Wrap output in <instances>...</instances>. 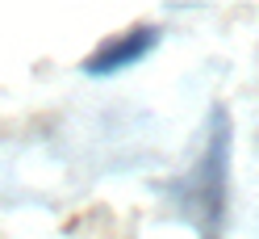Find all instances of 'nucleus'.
<instances>
[{"mask_svg": "<svg viewBox=\"0 0 259 239\" xmlns=\"http://www.w3.org/2000/svg\"><path fill=\"white\" fill-rule=\"evenodd\" d=\"M230 155H234V126L222 105L205 122V147L197 151L192 168L180 181L167 185V197L176 214L201 231V239H218L226 227V206H230Z\"/></svg>", "mask_w": 259, "mask_h": 239, "instance_id": "f257e3e1", "label": "nucleus"}, {"mask_svg": "<svg viewBox=\"0 0 259 239\" xmlns=\"http://www.w3.org/2000/svg\"><path fill=\"white\" fill-rule=\"evenodd\" d=\"M159 42H163V29H159V25H130L125 34L101 42V46L84 59V76H92V80L121 76V72H130V67H138L147 55H155Z\"/></svg>", "mask_w": 259, "mask_h": 239, "instance_id": "f03ea898", "label": "nucleus"}]
</instances>
